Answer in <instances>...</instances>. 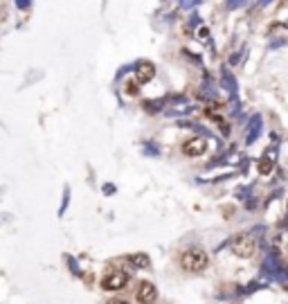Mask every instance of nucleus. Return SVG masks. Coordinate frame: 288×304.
<instances>
[{"label": "nucleus", "instance_id": "obj_6", "mask_svg": "<svg viewBox=\"0 0 288 304\" xmlns=\"http://www.w3.org/2000/svg\"><path fill=\"white\" fill-rule=\"evenodd\" d=\"M153 77H156V66L153 63H140V68L135 70V81H138L140 86L149 83Z\"/></svg>", "mask_w": 288, "mask_h": 304}, {"label": "nucleus", "instance_id": "obj_3", "mask_svg": "<svg viewBox=\"0 0 288 304\" xmlns=\"http://www.w3.org/2000/svg\"><path fill=\"white\" fill-rule=\"evenodd\" d=\"M128 284V275L124 273V270H110V273L104 275V279H101V289L104 291H122L124 286Z\"/></svg>", "mask_w": 288, "mask_h": 304}, {"label": "nucleus", "instance_id": "obj_2", "mask_svg": "<svg viewBox=\"0 0 288 304\" xmlns=\"http://www.w3.org/2000/svg\"><path fill=\"white\" fill-rule=\"evenodd\" d=\"M232 252L236 257H241V259H250V257H255V252H257V241L252 239L250 234H239L236 239L232 241Z\"/></svg>", "mask_w": 288, "mask_h": 304}, {"label": "nucleus", "instance_id": "obj_1", "mask_svg": "<svg viewBox=\"0 0 288 304\" xmlns=\"http://www.w3.org/2000/svg\"><path fill=\"white\" fill-rule=\"evenodd\" d=\"M207 255L205 250H201V248H189V250L183 252V257H180V266L185 270H189V273H201V270L207 268Z\"/></svg>", "mask_w": 288, "mask_h": 304}, {"label": "nucleus", "instance_id": "obj_4", "mask_svg": "<svg viewBox=\"0 0 288 304\" xmlns=\"http://www.w3.org/2000/svg\"><path fill=\"white\" fill-rule=\"evenodd\" d=\"M156 297H158L156 286L151 284V281H140L138 291H135V300H138L140 304H153Z\"/></svg>", "mask_w": 288, "mask_h": 304}, {"label": "nucleus", "instance_id": "obj_7", "mask_svg": "<svg viewBox=\"0 0 288 304\" xmlns=\"http://www.w3.org/2000/svg\"><path fill=\"white\" fill-rule=\"evenodd\" d=\"M128 264H131L133 268H149L151 259H149V255H144V252H135V255L128 257Z\"/></svg>", "mask_w": 288, "mask_h": 304}, {"label": "nucleus", "instance_id": "obj_8", "mask_svg": "<svg viewBox=\"0 0 288 304\" xmlns=\"http://www.w3.org/2000/svg\"><path fill=\"white\" fill-rule=\"evenodd\" d=\"M273 169H275V156L266 154L261 160H259V171H261L263 176H268V173H273Z\"/></svg>", "mask_w": 288, "mask_h": 304}, {"label": "nucleus", "instance_id": "obj_9", "mask_svg": "<svg viewBox=\"0 0 288 304\" xmlns=\"http://www.w3.org/2000/svg\"><path fill=\"white\" fill-rule=\"evenodd\" d=\"M138 86H140L138 81H128L126 86H124V90H126L128 95H138Z\"/></svg>", "mask_w": 288, "mask_h": 304}, {"label": "nucleus", "instance_id": "obj_5", "mask_svg": "<svg viewBox=\"0 0 288 304\" xmlns=\"http://www.w3.org/2000/svg\"><path fill=\"white\" fill-rule=\"evenodd\" d=\"M205 151H207V142L203 138H191L183 144V154L189 156V158H198V156L205 154Z\"/></svg>", "mask_w": 288, "mask_h": 304}]
</instances>
